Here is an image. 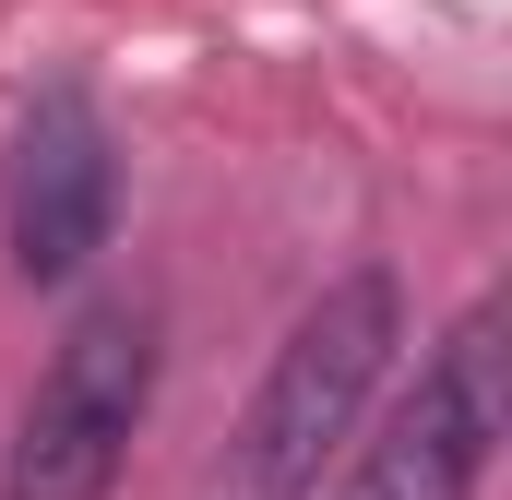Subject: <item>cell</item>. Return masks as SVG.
I'll list each match as a JSON object with an SVG mask.
<instances>
[{"instance_id": "1", "label": "cell", "mask_w": 512, "mask_h": 500, "mask_svg": "<svg viewBox=\"0 0 512 500\" xmlns=\"http://www.w3.org/2000/svg\"><path fill=\"white\" fill-rule=\"evenodd\" d=\"M393 334H405V286H393L382 262L334 274L286 322L251 417H239V441L215 465V500H322V465L358 441V417H370V393L393 370Z\"/></svg>"}, {"instance_id": "2", "label": "cell", "mask_w": 512, "mask_h": 500, "mask_svg": "<svg viewBox=\"0 0 512 500\" xmlns=\"http://www.w3.org/2000/svg\"><path fill=\"white\" fill-rule=\"evenodd\" d=\"M155 405V310L96 298L12 417V453H0V500H108L120 489V453Z\"/></svg>"}, {"instance_id": "3", "label": "cell", "mask_w": 512, "mask_h": 500, "mask_svg": "<svg viewBox=\"0 0 512 500\" xmlns=\"http://www.w3.org/2000/svg\"><path fill=\"white\" fill-rule=\"evenodd\" d=\"M501 417H512V346H501V298H477L429 346L417 393L382 417V441L358 453V477L334 500H477L489 453H501Z\"/></svg>"}, {"instance_id": "4", "label": "cell", "mask_w": 512, "mask_h": 500, "mask_svg": "<svg viewBox=\"0 0 512 500\" xmlns=\"http://www.w3.org/2000/svg\"><path fill=\"white\" fill-rule=\"evenodd\" d=\"M108 215H120V155H108V120L84 84H48L24 120H12V155H0V239H12V274L24 286H60L108 250Z\"/></svg>"}]
</instances>
